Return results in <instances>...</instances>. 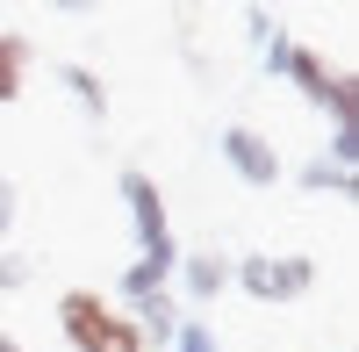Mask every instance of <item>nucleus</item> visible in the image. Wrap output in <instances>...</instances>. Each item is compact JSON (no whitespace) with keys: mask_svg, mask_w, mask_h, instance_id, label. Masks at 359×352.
Returning a JSON list of instances; mask_svg holds the SVG:
<instances>
[{"mask_svg":"<svg viewBox=\"0 0 359 352\" xmlns=\"http://www.w3.org/2000/svg\"><path fill=\"white\" fill-rule=\"evenodd\" d=\"M57 331H65L72 352H144L130 309H115L94 287H65V295H57Z\"/></svg>","mask_w":359,"mask_h":352,"instance_id":"nucleus-1","label":"nucleus"},{"mask_svg":"<svg viewBox=\"0 0 359 352\" xmlns=\"http://www.w3.org/2000/svg\"><path fill=\"white\" fill-rule=\"evenodd\" d=\"M230 287L252 302H302L316 287V259L309 252H245V259H230Z\"/></svg>","mask_w":359,"mask_h":352,"instance_id":"nucleus-2","label":"nucleus"},{"mask_svg":"<svg viewBox=\"0 0 359 352\" xmlns=\"http://www.w3.org/2000/svg\"><path fill=\"white\" fill-rule=\"evenodd\" d=\"M280 79H287L309 108H323V115H331V130H352V72L323 65L309 43H294V50H287V65H280Z\"/></svg>","mask_w":359,"mask_h":352,"instance_id":"nucleus-3","label":"nucleus"},{"mask_svg":"<svg viewBox=\"0 0 359 352\" xmlns=\"http://www.w3.org/2000/svg\"><path fill=\"white\" fill-rule=\"evenodd\" d=\"M115 194H123V209H130L137 252H151V245H172V216H165V194H158V180H151L144 165H123V172H115Z\"/></svg>","mask_w":359,"mask_h":352,"instance_id":"nucleus-4","label":"nucleus"},{"mask_svg":"<svg viewBox=\"0 0 359 352\" xmlns=\"http://www.w3.org/2000/svg\"><path fill=\"white\" fill-rule=\"evenodd\" d=\"M216 158H223L245 187H273V180H280V151H273L266 130H252V123H223V130H216Z\"/></svg>","mask_w":359,"mask_h":352,"instance_id":"nucleus-5","label":"nucleus"},{"mask_svg":"<svg viewBox=\"0 0 359 352\" xmlns=\"http://www.w3.org/2000/svg\"><path fill=\"white\" fill-rule=\"evenodd\" d=\"M216 295H230V252H180L172 266V302H194V309H216Z\"/></svg>","mask_w":359,"mask_h":352,"instance_id":"nucleus-6","label":"nucleus"},{"mask_svg":"<svg viewBox=\"0 0 359 352\" xmlns=\"http://www.w3.org/2000/svg\"><path fill=\"white\" fill-rule=\"evenodd\" d=\"M172 266H180V238H172V245H151V252H137L130 266L115 273V295H123V302L165 295V287H172Z\"/></svg>","mask_w":359,"mask_h":352,"instance_id":"nucleus-7","label":"nucleus"},{"mask_svg":"<svg viewBox=\"0 0 359 352\" xmlns=\"http://www.w3.org/2000/svg\"><path fill=\"white\" fill-rule=\"evenodd\" d=\"M294 187L302 194H331V201H352L359 194V158H338V151H309L294 165Z\"/></svg>","mask_w":359,"mask_h":352,"instance_id":"nucleus-8","label":"nucleus"},{"mask_svg":"<svg viewBox=\"0 0 359 352\" xmlns=\"http://www.w3.org/2000/svg\"><path fill=\"white\" fill-rule=\"evenodd\" d=\"M130 324H137L144 352H172L180 324H187V309H180V302H172V287H165V295H144V302H130Z\"/></svg>","mask_w":359,"mask_h":352,"instance_id":"nucleus-9","label":"nucleus"},{"mask_svg":"<svg viewBox=\"0 0 359 352\" xmlns=\"http://www.w3.org/2000/svg\"><path fill=\"white\" fill-rule=\"evenodd\" d=\"M245 43H252V57H259V72H266V79H280L287 50H294L287 22H280V15H266V8H245Z\"/></svg>","mask_w":359,"mask_h":352,"instance_id":"nucleus-10","label":"nucleus"},{"mask_svg":"<svg viewBox=\"0 0 359 352\" xmlns=\"http://www.w3.org/2000/svg\"><path fill=\"white\" fill-rule=\"evenodd\" d=\"M57 86H65V101L86 115V123H108V86H101V72H94V65L65 57V65H57Z\"/></svg>","mask_w":359,"mask_h":352,"instance_id":"nucleus-11","label":"nucleus"},{"mask_svg":"<svg viewBox=\"0 0 359 352\" xmlns=\"http://www.w3.org/2000/svg\"><path fill=\"white\" fill-rule=\"evenodd\" d=\"M29 72H36V43H29L22 29H0V108H8V101H22Z\"/></svg>","mask_w":359,"mask_h":352,"instance_id":"nucleus-12","label":"nucleus"},{"mask_svg":"<svg viewBox=\"0 0 359 352\" xmlns=\"http://www.w3.org/2000/svg\"><path fill=\"white\" fill-rule=\"evenodd\" d=\"M29 280H36V259L15 252V245H0V295H15V287H29Z\"/></svg>","mask_w":359,"mask_h":352,"instance_id":"nucleus-13","label":"nucleus"},{"mask_svg":"<svg viewBox=\"0 0 359 352\" xmlns=\"http://www.w3.org/2000/svg\"><path fill=\"white\" fill-rule=\"evenodd\" d=\"M172 352H223V338L208 331V316H187V324H180V338H172Z\"/></svg>","mask_w":359,"mask_h":352,"instance_id":"nucleus-14","label":"nucleus"},{"mask_svg":"<svg viewBox=\"0 0 359 352\" xmlns=\"http://www.w3.org/2000/svg\"><path fill=\"white\" fill-rule=\"evenodd\" d=\"M15 216H22V194H15V180H8V172H0V245H8Z\"/></svg>","mask_w":359,"mask_h":352,"instance_id":"nucleus-15","label":"nucleus"},{"mask_svg":"<svg viewBox=\"0 0 359 352\" xmlns=\"http://www.w3.org/2000/svg\"><path fill=\"white\" fill-rule=\"evenodd\" d=\"M323 151H338V158H359V137H352V130H331V144H323Z\"/></svg>","mask_w":359,"mask_h":352,"instance_id":"nucleus-16","label":"nucleus"},{"mask_svg":"<svg viewBox=\"0 0 359 352\" xmlns=\"http://www.w3.org/2000/svg\"><path fill=\"white\" fill-rule=\"evenodd\" d=\"M0 352H22V345H15V338H8V331H0Z\"/></svg>","mask_w":359,"mask_h":352,"instance_id":"nucleus-17","label":"nucleus"}]
</instances>
